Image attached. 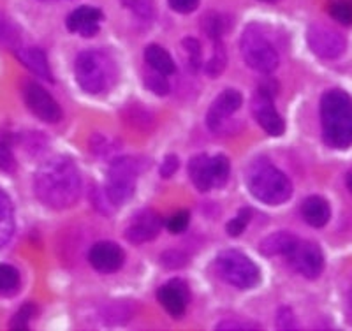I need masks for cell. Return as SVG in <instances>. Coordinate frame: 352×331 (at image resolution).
Wrapping results in <instances>:
<instances>
[{"label": "cell", "instance_id": "603a6c76", "mask_svg": "<svg viewBox=\"0 0 352 331\" xmlns=\"http://www.w3.org/2000/svg\"><path fill=\"white\" fill-rule=\"evenodd\" d=\"M229 159L226 156L210 157V171H212L213 187H222L229 178Z\"/></svg>", "mask_w": 352, "mask_h": 331}, {"label": "cell", "instance_id": "e0dca14e", "mask_svg": "<svg viewBox=\"0 0 352 331\" xmlns=\"http://www.w3.org/2000/svg\"><path fill=\"white\" fill-rule=\"evenodd\" d=\"M301 217L312 228H324L331 219L329 203L320 195H308L301 203Z\"/></svg>", "mask_w": 352, "mask_h": 331}, {"label": "cell", "instance_id": "8fae6325", "mask_svg": "<svg viewBox=\"0 0 352 331\" xmlns=\"http://www.w3.org/2000/svg\"><path fill=\"white\" fill-rule=\"evenodd\" d=\"M252 113L256 116L257 124L268 132L270 136H282L284 134V120L273 106V94L268 92L266 88L257 90L256 96L252 97Z\"/></svg>", "mask_w": 352, "mask_h": 331}, {"label": "cell", "instance_id": "d590c367", "mask_svg": "<svg viewBox=\"0 0 352 331\" xmlns=\"http://www.w3.org/2000/svg\"><path fill=\"white\" fill-rule=\"evenodd\" d=\"M20 39V34H18L16 27L12 23H9V20H0V41L2 43L12 44Z\"/></svg>", "mask_w": 352, "mask_h": 331}, {"label": "cell", "instance_id": "f35d334b", "mask_svg": "<svg viewBox=\"0 0 352 331\" xmlns=\"http://www.w3.org/2000/svg\"><path fill=\"white\" fill-rule=\"evenodd\" d=\"M14 166H16V162H14V157H12L11 150L0 143V169L12 171V169H14Z\"/></svg>", "mask_w": 352, "mask_h": 331}, {"label": "cell", "instance_id": "d6a6232c", "mask_svg": "<svg viewBox=\"0 0 352 331\" xmlns=\"http://www.w3.org/2000/svg\"><path fill=\"white\" fill-rule=\"evenodd\" d=\"M203 30L210 39L219 41L222 36V21L217 14H208V17L203 18Z\"/></svg>", "mask_w": 352, "mask_h": 331}, {"label": "cell", "instance_id": "ab89813d", "mask_svg": "<svg viewBox=\"0 0 352 331\" xmlns=\"http://www.w3.org/2000/svg\"><path fill=\"white\" fill-rule=\"evenodd\" d=\"M276 323H278V328H280V330H291V328H296L294 315H292L291 308H282V310L278 312V319H276Z\"/></svg>", "mask_w": 352, "mask_h": 331}, {"label": "cell", "instance_id": "44dd1931", "mask_svg": "<svg viewBox=\"0 0 352 331\" xmlns=\"http://www.w3.org/2000/svg\"><path fill=\"white\" fill-rule=\"evenodd\" d=\"M144 60L146 64L153 69V71L164 74V76H169L175 72V62H173L171 55L166 52L162 46L159 44H150L144 48Z\"/></svg>", "mask_w": 352, "mask_h": 331}, {"label": "cell", "instance_id": "7bdbcfd3", "mask_svg": "<svg viewBox=\"0 0 352 331\" xmlns=\"http://www.w3.org/2000/svg\"><path fill=\"white\" fill-rule=\"evenodd\" d=\"M345 185H347L349 192H351V194H352V168L349 169L347 175H345Z\"/></svg>", "mask_w": 352, "mask_h": 331}, {"label": "cell", "instance_id": "d4e9b609", "mask_svg": "<svg viewBox=\"0 0 352 331\" xmlns=\"http://www.w3.org/2000/svg\"><path fill=\"white\" fill-rule=\"evenodd\" d=\"M226 62H228V58H226V50L219 39V41H215V50H213V55L210 56L208 62L204 64V71H206V74L212 78L219 76L220 72L226 69Z\"/></svg>", "mask_w": 352, "mask_h": 331}, {"label": "cell", "instance_id": "9c48e42d", "mask_svg": "<svg viewBox=\"0 0 352 331\" xmlns=\"http://www.w3.org/2000/svg\"><path fill=\"white\" fill-rule=\"evenodd\" d=\"M285 257H287L289 264L294 268V272H298L305 279H317L324 270V254L319 245L314 242L298 239V244Z\"/></svg>", "mask_w": 352, "mask_h": 331}, {"label": "cell", "instance_id": "30bf717a", "mask_svg": "<svg viewBox=\"0 0 352 331\" xmlns=\"http://www.w3.org/2000/svg\"><path fill=\"white\" fill-rule=\"evenodd\" d=\"M23 99L28 109L43 122L56 124L62 118V109L58 103L36 81H27L23 85Z\"/></svg>", "mask_w": 352, "mask_h": 331}, {"label": "cell", "instance_id": "1f68e13d", "mask_svg": "<svg viewBox=\"0 0 352 331\" xmlns=\"http://www.w3.org/2000/svg\"><path fill=\"white\" fill-rule=\"evenodd\" d=\"M160 263L169 270H178V268H184L187 264V255L180 250H168L160 255Z\"/></svg>", "mask_w": 352, "mask_h": 331}, {"label": "cell", "instance_id": "74e56055", "mask_svg": "<svg viewBox=\"0 0 352 331\" xmlns=\"http://www.w3.org/2000/svg\"><path fill=\"white\" fill-rule=\"evenodd\" d=\"M173 11L180 12V14H188V12L196 11L199 6V0H169Z\"/></svg>", "mask_w": 352, "mask_h": 331}, {"label": "cell", "instance_id": "5bb4252c", "mask_svg": "<svg viewBox=\"0 0 352 331\" xmlns=\"http://www.w3.org/2000/svg\"><path fill=\"white\" fill-rule=\"evenodd\" d=\"M243 104V97L238 90H224L215 100L212 103L208 115H206V124L212 131H219L228 116L236 113Z\"/></svg>", "mask_w": 352, "mask_h": 331}, {"label": "cell", "instance_id": "3957f363", "mask_svg": "<svg viewBox=\"0 0 352 331\" xmlns=\"http://www.w3.org/2000/svg\"><path fill=\"white\" fill-rule=\"evenodd\" d=\"M74 76L85 92L100 94L115 85L118 71H116L115 60L106 52L85 50L76 56Z\"/></svg>", "mask_w": 352, "mask_h": 331}, {"label": "cell", "instance_id": "ac0fdd59", "mask_svg": "<svg viewBox=\"0 0 352 331\" xmlns=\"http://www.w3.org/2000/svg\"><path fill=\"white\" fill-rule=\"evenodd\" d=\"M14 55L20 60L21 64L32 72L34 76L41 78V80L52 81V69H50V62L44 55L43 50L39 48H18L14 50Z\"/></svg>", "mask_w": 352, "mask_h": 331}, {"label": "cell", "instance_id": "e575fe53", "mask_svg": "<svg viewBox=\"0 0 352 331\" xmlns=\"http://www.w3.org/2000/svg\"><path fill=\"white\" fill-rule=\"evenodd\" d=\"M184 48L188 55V62H190L194 67H197L201 58V44L197 43L196 39H192V37H187V39H184Z\"/></svg>", "mask_w": 352, "mask_h": 331}, {"label": "cell", "instance_id": "4316f807", "mask_svg": "<svg viewBox=\"0 0 352 331\" xmlns=\"http://www.w3.org/2000/svg\"><path fill=\"white\" fill-rule=\"evenodd\" d=\"M120 2L129 9V11L134 12L138 18H141V20L150 21L155 17L153 0H120Z\"/></svg>", "mask_w": 352, "mask_h": 331}, {"label": "cell", "instance_id": "6da1fadb", "mask_svg": "<svg viewBox=\"0 0 352 331\" xmlns=\"http://www.w3.org/2000/svg\"><path fill=\"white\" fill-rule=\"evenodd\" d=\"M37 200L53 210H65L80 200L81 176L69 157L56 156L37 169L34 176Z\"/></svg>", "mask_w": 352, "mask_h": 331}, {"label": "cell", "instance_id": "f546056e", "mask_svg": "<svg viewBox=\"0 0 352 331\" xmlns=\"http://www.w3.org/2000/svg\"><path fill=\"white\" fill-rule=\"evenodd\" d=\"M144 85L148 88L150 92H153L155 96H168L169 92V83L166 80L164 74H160V72H153V74H148L146 80H144Z\"/></svg>", "mask_w": 352, "mask_h": 331}, {"label": "cell", "instance_id": "7a4b0ae2", "mask_svg": "<svg viewBox=\"0 0 352 331\" xmlns=\"http://www.w3.org/2000/svg\"><path fill=\"white\" fill-rule=\"evenodd\" d=\"M322 136L331 148L345 150L352 145V97L335 88L320 99Z\"/></svg>", "mask_w": 352, "mask_h": 331}, {"label": "cell", "instance_id": "4dcf8cb0", "mask_svg": "<svg viewBox=\"0 0 352 331\" xmlns=\"http://www.w3.org/2000/svg\"><path fill=\"white\" fill-rule=\"evenodd\" d=\"M34 314H36V307L32 303H27L20 308V310L14 314V317L11 319V324L9 326L12 330H25L28 326V321L32 319Z\"/></svg>", "mask_w": 352, "mask_h": 331}, {"label": "cell", "instance_id": "f6af8a7d", "mask_svg": "<svg viewBox=\"0 0 352 331\" xmlns=\"http://www.w3.org/2000/svg\"><path fill=\"white\" fill-rule=\"evenodd\" d=\"M263 2H273V0H263Z\"/></svg>", "mask_w": 352, "mask_h": 331}, {"label": "cell", "instance_id": "4fadbf2b", "mask_svg": "<svg viewBox=\"0 0 352 331\" xmlns=\"http://www.w3.org/2000/svg\"><path fill=\"white\" fill-rule=\"evenodd\" d=\"M88 261L100 273L118 272L124 266L125 254L113 242H99L88 252Z\"/></svg>", "mask_w": 352, "mask_h": 331}, {"label": "cell", "instance_id": "277c9868", "mask_svg": "<svg viewBox=\"0 0 352 331\" xmlns=\"http://www.w3.org/2000/svg\"><path fill=\"white\" fill-rule=\"evenodd\" d=\"M248 191L264 204H282L292 195L291 180L266 160H257L247 169Z\"/></svg>", "mask_w": 352, "mask_h": 331}, {"label": "cell", "instance_id": "ee69618b", "mask_svg": "<svg viewBox=\"0 0 352 331\" xmlns=\"http://www.w3.org/2000/svg\"><path fill=\"white\" fill-rule=\"evenodd\" d=\"M43 2H58V0H43Z\"/></svg>", "mask_w": 352, "mask_h": 331}, {"label": "cell", "instance_id": "f1b7e54d", "mask_svg": "<svg viewBox=\"0 0 352 331\" xmlns=\"http://www.w3.org/2000/svg\"><path fill=\"white\" fill-rule=\"evenodd\" d=\"M250 217H252L250 208H241L240 212H238V215L228 224V235L240 236L241 233L245 231V228H247V224L250 222Z\"/></svg>", "mask_w": 352, "mask_h": 331}, {"label": "cell", "instance_id": "836d02e7", "mask_svg": "<svg viewBox=\"0 0 352 331\" xmlns=\"http://www.w3.org/2000/svg\"><path fill=\"white\" fill-rule=\"evenodd\" d=\"M188 220H190V215L188 212L182 210V212H176L175 215L169 217L168 220V229L173 233V235H178V233H184L188 226Z\"/></svg>", "mask_w": 352, "mask_h": 331}, {"label": "cell", "instance_id": "d6986e66", "mask_svg": "<svg viewBox=\"0 0 352 331\" xmlns=\"http://www.w3.org/2000/svg\"><path fill=\"white\" fill-rule=\"evenodd\" d=\"M298 236L287 231H278L273 235L266 236L259 244V252L266 257H273V255H287L289 252L294 248L298 244Z\"/></svg>", "mask_w": 352, "mask_h": 331}, {"label": "cell", "instance_id": "7402d4cb", "mask_svg": "<svg viewBox=\"0 0 352 331\" xmlns=\"http://www.w3.org/2000/svg\"><path fill=\"white\" fill-rule=\"evenodd\" d=\"M14 233V210L9 195L0 189V248L4 247Z\"/></svg>", "mask_w": 352, "mask_h": 331}, {"label": "cell", "instance_id": "52a82bcc", "mask_svg": "<svg viewBox=\"0 0 352 331\" xmlns=\"http://www.w3.org/2000/svg\"><path fill=\"white\" fill-rule=\"evenodd\" d=\"M241 56L250 69L270 74L278 67V52L264 36L259 25H250L241 36Z\"/></svg>", "mask_w": 352, "mask_h": 331}, {"label": "cell", "instance_id": "484cf974", "mask_svg": "<svg viewBox=\"0 0 352 331\" xmlns=\"http://www.w3.org/2000/svg\"><path fill=\"white\" fill-rule=\"evenodd\" d=\"M329 14L340 25H352V0H331Z\"/></svg>", "mask_w": 352, "mask_h": 331}, {"label": "cell", "instance_id": "9a60e30c", "mask_svg": "<svg viewBox=\"0 0 352 331\" xmlns=\"http://www.w3.org/2000/svg\"><path fill=\"white\" fill-rule=\"evenodd\" d=\"M159 303L166 308L173 317H182L188 303V288L187 284L180 279H175L157 291Z\"/></svg>", "mask_w": 352, "mask_h": 331}, {"label": "cell", "instance_id": "b9f144b4", "mask_svg": "<svg viewBox=\"0 0 352 331\" xmlns=\"http://www.w3.org/2000/svg\"><path fill=\"white\" fill-rule=\"evenodd\" d=\"M347 312H349V317H351L352 321V286L349 288V292H347Z\"/></svg>", "mask_w": 352, "mask_h": 331}, {"label": "cell", "instance_id": "8992f818", "mask_svg": "<svg viewBox=\"0 0 352 331\" xmlns=\"http://www.w3.org/2000/svg\"><path fill=\"white\" fill-rule=\"evenodd\" d=\"M215 270L224 282L232 288L247 291L261 282V272L252 259L238 250H224L217 255Z\"/></svg>", "mask_w": 352, "mask_h": 331}, {"label": "cell", "instance_id": "60d3db41", "mask_svg": "<svg viewBox=\"0 0 352 331\" xmlns=\"http://www.w3.org/2000/svg\"><path fill=\"white\" fill-rule=\"evenodd\" d=\"M248 328H259L257 324L234 323V321H226V323L217 324V330H248Z\"/></svg>", "mask_w": 352, "mask_h": 331}, {"label": "cell", "instance_id": "83f0119b", "mask_svg": "<svg viewBox=\"0 0 352 331\" xmlns=\"http://www.w3.org/2000/svg\"><path fill=\"white\" fill-rule=\"evenodd\" d=\"M125 120L138 129H148L150 124L153 122L152 115L144 111V109H141L140 106H131V108L125 111Z\"/></svg>", "mask_w": 352, "mask_h": 331}, {"label": "cell", "instance_id": "5b68a950", "mask_svg": "<svg viewBox=\"0 0 352 331\" xmlns=\"http://www.w3.org/2000/svg\"><path fill=\"white\" fill-rule=\"evenodd\" d=\"M144 162L141 157H120L109 166L108 184L104 194L109 204L120 206L129 201L136 191V180L143 173Z\"/></svg>", "mask_w": 352, "mask_h": 331}, {"label": "cell", "instance_id": "cb8c5ba5", "mask_svg": "<svg viewBox=\"0 0 352 331\" xmlns=\"http://www.w3.org/2000/svg\"><path fill=\"white\" fill-rule=\"evenodd\" d=\"M20 288V273L11 264H0V295H12Z\"/></svg>", "mask_w": 352, "mask_h": 331}, {"label": "cell", "instance_id": "ffe728a7", "mask_svg": "<svg viewBox=\"0 0 352 331\" xmlns=\"http://www.w3.org/2000/svg\"><path fill=\"white\" fill-rule=\"evenodd\" d=\"M188 176L196 185L197 191L208 192L213 187L212 184V171H210V157L201 153L190 159L188 162Z\"/></svg>", "mask_w": 352, "mask_h": 331}, {"label": "cell", "instance_id": "2e32d148", "mask_svg": "<svg viewBox=\"0 0 352 331\" xmlns=\"http://www.w3.org/2000/svg\"><path fill=\"white\" fill-rule=\"evenodd\" d=\"M100 20H102V12L99 9L83 6L69 14L67 28L71 32H76L83 37H92L99 30Z\"/></svg>", "mask_w": 352, "mask_h": 331}, {"label": "cell", "instance_id": "7c38bea8", "mask_svg": "<svg viewBox=\"0 0 352 331\" xmlns=\"http://www.w3.org/2000/svg\"><path fill=\"white\" fill-rule=\"evenodd\" d=\"M160 226H162V220L159 213L152 208H144L132 217L129 228L125 229V238L134 245L146 244L159 235Z\"/></svg>", "mask_w": 352, "mask_h": 331}, {"label": "cell", "instance_id": "8d00e7d4", "mask_svg": "<svg viewBox=\"0 0 352 331\" xmlns=\"http://www.w3.org/2000/svg\"><path fill=\"white\" fill-rule=\"evenodd\" d=\"M178 168H180V160H178V157L168 156L162 160V164H160V176H162V178H171V176L178 171Z\"/></svg>", "mask_w": 352, "mask_h": 331}, {"label": "cell", "instance_id": "ba28073f", "mask_svg": "<svg viewBox=\"0 0 352 331\" xmlns=\"http://www.w3.org/2000/svg\"><path fill=\"white\" fill-rule=\"evenodd\" d=\"M308 46L319 58L335 60L342 56L347 50V41L338 30L326 25L314 23L307 32Z\"/></svg>", "mask_w": 352, "mask_h": 331}]
</instances>
